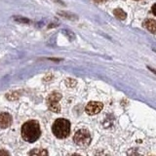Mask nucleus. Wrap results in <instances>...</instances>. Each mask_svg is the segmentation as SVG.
<instances>
[{
  "mask_svg": "<svg viewBox=\"0 0 156 156\" xmlns=\"http://www.w3.org/2000/svg\"><path fill=\"white\" fill-rule=\"evenodd\" d=\"M41 136L40 125L35 120L26 122L22 127V136L27 143H34Z\"/></svg>",
  "mask_w": 156,
  "mask_h": 156,
  "instance_id": "1",
  "label": "nucleus"
},
{
  "mask_svg": "<svg viewBox=\"0 0 156 156\" xmlns=\"http://www.w3.org/2000/svg\"><path fill=\"white\" fill-rule=\"evenodd\" d=\"M106 0H95V2H98V3H101V2H105Z\"/></svg>",
  "mask_w": 156,
  "mask_h": 156,
  "instance_id": "12",
  "label": "nucleus"
},
{
  "mask_svg": "<svg viewBox=\"0 0 156 156\" xmlns=\"http://www.w3.org/2000/svg\"><path fill=\"white\" fill-rule=\"evenodd\" d=\"M73 140H74V143L77 145L85 147V146H88L91 143V135L87 130L82 129L76 132L74 136H73Z\"/></svg>",
  "mask_w": 156,
  "mask_h": 156,
  "instance_id": "3",
  "label": "nucleus"
},
{
  "mask_svg": "<svg viewBox=\"0 0 156 156\" xmlns=\"http://www.w3.org/2000/svg\"><path fill=\"white\" fill-rule=\"evenodd\" d=\"M9 155V152H7V151H4V150H0V155Z\"/></svg>",
  "mask_w": 156,
  "mask_h": 156,
  "instance_id": "11",
  "label": "nucleus"
},
{
  "mask_svg": "<svg viewBox=\"0 0 156 156\" xmlns=\"http://www.w3.org/2000/svg\"><path fill=\"white\" fill-rule=\"evenodd\" d=\"M30 155H47L48 152L46 150H43V149H34L32 151L29 152Z\"/></svg>",
  "mask_w": 156,
  "mask_h": 156,
  "instance_id": "9",
  "label": "nucleus"
},
{
  "mask_svg": "<svg viewBox=\"0 0 156 156\" xmlns=\"http://www.w3.org/2000/svg\"><path fill=\"white\" fill-rule=\"evenodd\" d=\"M102 107H104V105H102L101 102L91 101L86 106V112H87V114H89V115H95L99 113V112H101Z\"/></svg>",
  "mask_w": 156,
  "mask_h": 156,
  "instance_id": "5",
  "label": "nucleus"
},
{
  "mask_svg": "<svg viewBox=\"0 0 156 156\" xmlns=\"http://www.w3.org/2000/svg\"><path fill=\"white\" fill-rule=\"evenodd\" d=\"M12 124V117L8 113H0V128H8Z\"/></svg>",
  "mask_w": 156,
  "mask_h": 156,
  "instance_id": "6",
  "label": "nucleus"
},
{
  "mask_svg": "<svg viewBox=\"0 0 156 156\" xmlns=\"http://www.w3.org/2000/svg\"><path fill=\"white\" fill-rule=\"evenodd\" d=\"M152 13L155 15V16H156V3L153 5V6H152Z\"/></svg>",
  "mask_w": 156,
  "mask_h": 156,
  "instance_id": "10",
  "label": "nucleus"
},
{
  "mask_svg": "<svg viewBox=\"0 0 156 156\" xmlns=\"http://www.w3.org/2000/svg\"><path fill=\"white\" fill-rule=\"evenodd\" d=\"M136 1H138V0H136Z\"/></svg>",
  "mask_w": 156,
  "mask_h": 156,
  "instance_id": "13",
  "label": "nucleus"
},
{
  "mask_svg": "<svg viewBox=\"0 0 156 156\" xmlns=\"http://www.w3.org/2000/svg\"><path fill=\"white\" fill-rule=\"evenodd\" d=\"M53 134L58 139H65L70 133V122L66 119H57L52 127Z\"/></svg>",
  "mask_w": 156,
  "mask_h": 156,
  "instance_id": "2",
  "label": "nucleus"
},
{
  "mask_svg": "<svg viewBox=\"0 0 156 156\" xmlns=\"http://www.w3.org/2000/svg\"><path fill=\"white\" fill-rule=\"evenodd\" d=\"M62 99V95L58 92H53L47 98V105L49 109L53 112H60L61 106L58 105V101Z\"/></svg>",
  "mask_w": 156,
  "mask_h": 156,
  "instance_id": "4",
  "label": "nucleus"
},
{
  "mask_svg": "<svg viewBox=\"0 0 156 156\" xmlns=\"http://www.w3.org/2000/svg\"><path fill=\"white\" fill-rule=\"evenodd\" d=\"M113 14H114V16L117 18V19H119V20H125L127 18V14L123 11L122 9H115L114 11H113Z\"/></svg>",
  "mask_w": 156,
  "mask_h": 156,
  "instance_id": "8",
  "label": "nucleus"
},
{
  "mask_svg": "<svg viewBox=\"0 0 156 156\" xmlns=\"http://www.w3.org/2000/svg\"><path fill=\"white\" fill-rule=\"evenodd\" d=\"M144 27L151 33L156 34V21L155 20H147V21H145Z\"/></svg>",
  "mask_w": 156,
  "mask_h": 156,
  "instance_id": "7",
  "label": "nucleus"
}]
</instances>
